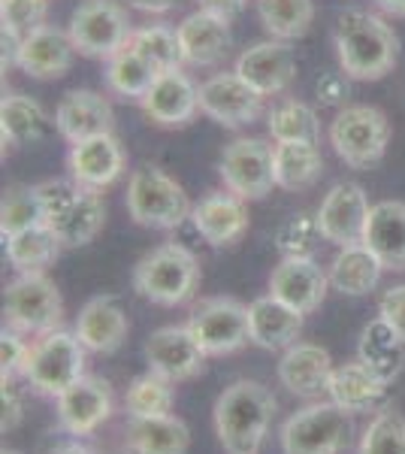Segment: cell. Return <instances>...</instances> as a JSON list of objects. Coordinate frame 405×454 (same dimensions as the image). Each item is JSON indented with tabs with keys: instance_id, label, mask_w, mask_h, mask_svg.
<instances>
[{
	"instance_id": "f907efd6",
	"label": "cell",
	"mask_w": 405,
	"mask_h": 454,
	"mask_svg": "<svg viewBox=\"0 0 405 454\" xmlns=\"http://www.w3.org/2000/svg\"><path fill=\"white\" fill-rule=\"evenodd\" d=\"M175 4H179V0H128V6L145 12V16H164V12L173 10Z\"/></svg>"
},
{
	"instance_id": "9a60e30c",
	"label": "cell",
	"mask_w": 405,
	"mask_h": 454,
	"mask_svg": "<svg viewBox=\"0 0 405 454\" xmlns=\"http://www.w3.org/2000/svg\"><path fill=\"white\" fill-rule=\"evenodd\" d=\"M263 94H257L237 70L215 73L200 85V113L221 128H242L263 113Z\"/></svg>"
},
{
	"instance_id": "f1b7e54d",
	"label": "cell",
	"mask_w": 405,
	"mask_h": 454,
	"mask_svg": "<svg viewBox=\"0 0 405 454\" xmlns=\"http://www.w3.org/2000/svg\"><path fill=\"white\" fill-rule=\"evenodd\" d=\"M357 361L385 385H393L405 370V340L385 318H372L360 333Z\"/></svg>"
},
{
	"instance_id": "9c48e42d",
	"label": "cell",
	"mask_w": 405,
	"mask_h": 454,
	"mask_svg": "<svg viewBox=\"0 0 405 454\" xmlns=\"http://www.w3.org/2000/svg\"><path fill=\"white\" fill-rule=\"evenodd\" d=\"M134 21L121 0H82L73 10L67 34L79 55L109 61L134 36Z\"/></svg>"
},
{
	"instance_id": "e575fe53",
	"label": "cell",
	"mask_w": 405,
	"mask_h": 454,
	"mask_svg": "<svg viewBox=\"0 0 405 454\" xmlns=\"http://www.w3.org/2000/svg\"><path fill=\"white\" fill-rule=\"evenodd\" d=\"M158 67L145 58L143 52H136L134 46H124L121 52H115L106 61V88L115 94V98L124 100H143L145 91L152 88V82L158 79Z\"/></svg>"
},
{
	"instance_id": "d590c367",
	"label": "cell",
	"mask_w": 405,
	"mask_h": 454,
	"mask_svg": "<svg viewBox=\"0 0 405 454\" xmlns=\"http://www.w3.org/2000/svg\"><path fill=\"white\" fill-rule=\"evenodd\" d=\"M4 248H6V261L12 263V270H19V273H46V267H51V263L58 261L64 246L46 224H36L31 231L6 237Z\"/></svg>"
},
{
	"instance_id": "c3c4849f",
	"label": "cell",
	"mask_w": 405,
	"mask_h": 454,
	"mask_svg": "<svg viewBox=\"0 0 405 454\" xmlns=\"http://www.w3.org/2000/svg\"><path fill=\"white\" fill-rule=\"evenodd\" d=\"M318 91V100L323 106H342L348 100V76L342 70H333V73H323L315 85Z\"/></svg>"
},
{
	"instance_id": "7a4b0ae2",
	"label": "cell",
	"mask_w": 405,
	"mask_h": 454,
	"mask_svg": "<svg viewBox=\"0 0 405 454\" xmlns=\"http://www.w3.org/2000/svg\"><path fill=\"white\" fill-rule=\"evenodd\" d=\"M276 409V397L261 382L239 379V382L227 385L212 409L218 442L224 445L227 454H257L269 434Z\"/></svg>"
},
{
	"instance_id": "ba28073f",
	"label": "cell",
	"mask_w": 405,
	"mask_h": 454,
	"mask_svg": "<svg viewBox=\"0 0 405 454\" xmlns=\"http://www.w3.org/2000/svg\"><path fill=\"white\" fill-rule=\"evenodd\" d=\"M85 346L76 331H51L43 333L31 346V357L25 367V382L43 397H61L85 376Z\"/></svg>"
},
{
	"instance_id": "2e32d148",
	"label": "cell",
	"mask_w": 405,
	"mask_h": 454,
	"mask_svg": "<svg viewBox=\"0 0 405 454\" xmlns=\"http://www.w3.org/2000/svg\"><path fill=\"white\" fill-rule=\"evenodd\" d=\"M370 197L357 182H339L323 194L318 212V227L321 237L333 246H351V243H363L366 222H370Z\"/></svg>"
},
{
	"instance_id": "f6af8a7d",
	"label": "cell",
	"mask_w": 405,
	"mask_h": 454,
	"mask_svg": "<svg viewBox=\"0 0 405 454\" xmlns=\"http://www.w3.org/2000/svg\"><path fill=\"white\" fill-rule=\"evenodd\" d=\"M27 357H31V346L21 340V333L16 331L0 333V379L25 376Z\"/></svg>"
},
{
	"instance_id": "5bb4252c",
	"label": "cell",
	"mask_w": 405,
	"mask_h": 454,
	"mask_svg": "<svg viewBox=\"0 0 405 454\" xmlns=\"http://www.w3.org/2000/svg\"><path fill=\"white\" fill-rule=\"evenodd\" d=\"M139 106L158 128H185L200 113V85H194L182 67L160 70Z\"/></svg>"
},
{
	"instance_id": "d6986e66",
	"label": "cell",
	"mask_w": 405,
	"mask_h": 454,
	"mask_svg": "<svg viewBox=\"0 0 405 454\" xmlns=\"http://www.w3.org/2000/svg\"><path fill=\"white\" fill-rule=\"evenodd\" d=\"M58 427L70 436H88L113 415V385L100 376H82L58 397Z\"/></svg>"
},
{
	"instance_id": "277c9868",
	"label": "cell",
	"mask_w": 405,
	"mask_h": 454,
	"mask_svg": "<svg viewBox=\"0 0 405 454\" xmlns=\"http://www.w3.org/2000/svg\"><path fill=\"white\" fill-rule=\"evenodd\" d=\"M200 288V261L191 248L164 243L143 254L134 267V291L154 306H182Z\"/></svg>"
},
{
	"instance_id": "4dcf8cb0",
	"label": "cell",
	"mask_w": 405,
	"mask_h": 454,
	"mask_svg": "<svg viewBox=\"0 0 405 454\" xmlns=\"http://www.w3.org/2000/svg\"><path fill=\"white\" fill-rule=\"evenodd\" d=\"M387 391H390V385L381 382L378 376H372V372L354 357V361L333 370L327 397L333 400L336 406H342L345 412L363 415V412H375V409L385 403Z\"/></svg>"
},
{
	"instance_id": "ee69618b",
	"label": "cell",
	"mask_w": 405,
	"mask_h": 454,
	"mask_svg": "<svg viewBox=\"0 0 405 454\" xmlns=\"http://www.w3.org/2000/svg\"><path fill=\"white\" fill-rule=\"evenodd\" d=\"M46 16L49 0H0V25H4V31H12L19 36L46 25Z\"/></svg>"
},
{
	"instance_id": "bcb514c9",
	"label": "cell",
	"mask_w": 405,
	"mask_h": 454,
	"mask_svg": "<svg viewBox=\"0 0 405 454\" xmlns=\"http://www.w3.org/2000/svg\"><path fill=\"white\" fill-rule=\"evenodd\" d=\"M0 430L10 434L16 430L21 419H25V400H21V391L16 387V379H0Z\"/></svg>"
},
{
	"instance_id": "44dd1931",
	"label": "cell",
	"mask_w": 405,
	"mask_h": 454,
	"mask_svg": "<svg viewBox=\"0 0 405 454\" xmlns=\"http://www.w3.org/2000/svg\"><path fill=\"white\" fill-rule=\"evenodd\" d=\"M73 55H76V46H73L67 31L55 25H40L21 36L16 67L31 79L49 82V79L67 76L73 67Z\"/></svg>"
},
{
	"instance_id": "7402d4cb",
	"label": "cell",
	"mask_w": 405,
	"mask_h": 454,
	"mask_svg": "<svg viewBox=\"0 0 405 454\" xmlns=\"http://www.w3.org/2000/svg\"><path fill=\"white\" fill-rule=\"evenodd\" d=\"M191 224L212 248L237 246L248 233V207L237 194L212 192L191 209Z\"/></svg>"
},
{
	"instance_id": "7dc6e473",
	"label": "cell",
	"mask_w": 405,
	"mask_h": 454,
	"mask_svg": "<svg viewBox=\"0 0 405 454\" xmlns=\"http://www.w3.org/2000/svg\"><path fill=\"white\" fill-rule=\"evenodd\" d=\"M378 318H385L390 327L405 340V285H393L378 300Z\"/></svg>"
},
{
	"instance_id": "ab89813d",
	"label": "cell",
	"mask_w": 405,
	"mask_h": 454,
	"mask_svg": "<svg viewBox=\"0 0 405 454\" xmlns=\"http://www.w3.org/2000/svg\"><path fill=\"white\" fill-rule=\"evenodd\" d=\"M43 224V200L36 185H12L4 192V203H0V233L12 237V233L31 231V227Z\"/></svg>"
},
{
	"instance_id": "f546056e",
	"label": "cell",
	"mask_w": 405,
	"mask_h": 454,
	"mask_svg": "<svg viewBox=\"0 0 405 454\" xmlns=\"http://www.w3.org/2000/svg\"><path fill=\"white\" fill-rule=\"evenodd\" d=\"M363 243L378 254L385 270L402 273L405 270V203L402 200H381L375 203L366 222Z\"/></svg>"
},
{
	"instance_id": "836d02e7",
	"label": "cell",
	"mask_w": 405,
	"mask_h": 454,
	"mask_svg": "<svg viewBox=\"0 0 405 454\" xmlns=\"http://www.w3.org/2000/svg\"><path fill=\"white\" fill-rule=\"evenodd\" d=\"M0 130H4V145L40 143L49 130V115L40 100L27 94H6L0 104Z\"/></svg>"
},
{
	"instance_id": "6da1fadb",
	"label": "cell",
	"mask_w": 405,
	"mask_h": 454,
	"mask_svg": "<svg viewBox=\"0 0 405 454\" xmlns=\"http://www.w3.org/2000/svg\"><path fill=\"white\" fill-rule=\"evenodd\" d=\"M333 43L339 70L360 82L385 79L400 61V36L370 10H345L336 21Z\"/></svg>"
},
{
	"instance_id": "b9f144b4",
	"label": "cell",
	"mask_w": 405,
	"mask_h": 454,
	"mask_svg": "<svg viewBox=\"0 0 405 454\" xmlns=\"http://www.w3.org/2000/svg\"><path fill=\"white\" fill-rule=\"evenodd\" d=\"M130 46L136 52H143L158 70H173L182 67V46H179V34L169 25H143L136 27L130 36Z\"/></svg>"
},
{
	"instance_id": "7c38bea8",
	"label": "cell",
	"mask_w": 405,
	"mask_h": 454,
	"mask_svg": "<svg viewBox=\"0 0 405 454\" xmlns=\"http://www.w3.org/2000/svg\"><path fill=\"white\" fill-rule=\"evenodd\" d=\"M218 176L230 194L242 200H263L276 188L272 176V145L261 137H239L221 152Z\"/></svg>"
},
{
	"instance_id": "60d3db41",
	"label": "cell",
	"mask_w": 405,
	"mask_h": 454,
	"mask_svg": "<svg viewBox=\"0 0 405 454\" xmlns=\"http://www.w3.org/2000/svg\"><path fill=\"white\" fill-rule=\"evenodd\" d=\"M357 454H405V415L396 409H378L363 430Z\"/></svg>"
},
{
	"instance_id": "5b68a950",
	"label": "cell",
	"mask_w": 405,
	"mask_h": 454,
	"mask_svg": "<svg viewBox=\"0 0 405 454\" xmlns=\"http://www.w3.org/2000/svg\"><path fill=\"white\" fill-rule=\"evenodd\" d=\"M354 436V415L333 400H312L284 424L278 442L282 454H342Z\"/></svg>"
},
{
	"instance_id": "816d5d0a",
	"label": "cell",
	"mask_w": 405,
	"mask_h": 454,
	"mask_svg": "<svg viewBox=\"0 0 405 454\" xmlns=\"http://www.w3.org/2000/svg\"><path fill=\"white\" fill-rule=\"evenodd\" d=\"M51 454H100L97 449H91V445L79 442V439H73V442H64L61 449H55Z\"/></svg>"
},
{
	"instance_id": "8992f818",
	"label": "cell",
	"mask_w": 405,
	"mask_h": 454,
	"mask_svg": "<svg viewBox=\"0 0 405 454\" xmlns=\"http://www.w3.org/2000/svg\"><path fill=\"white\" fill-rule=\"evenodd\" d=\"M191 200L185 188L160 167L143 164L128 179V212L139 227L173 231L191 218Z\"/></svg>"
},
{
	"instance_id": "d4e9b609",
	"label": "cell",
	"mask_w": 405,
	"mask_h": 454,
	"mask_svg": "<svg viewBox=\"0 0 405 454\" xmlns=\"http://www.w3.org/2000/svg\"><path fill=\"white\" fill-rule=\"evenodd\" d=\"M55 128L70 145L97 134H113V104L103 94L91 91V88H73V91L64 94L55 109Z\"/></svg>"
},
{
	"instance_id": "8fae6325",
	"label": "cell",
	"mask_w": 405,
	"mask_h": 454,
	"mask_svg": "<svg viewBox=\"0 0 405 454\" xmlns=\"http://www.w3.org/2000/svg\"><path fill=\"white\" fill-rule=\"evenodd\" d=\"M188 327L209 357H224L252 342L248 306L233 297H206L194 306Z\"/></svg>"
},
{
	"instance_id": "74e56055",
	"label": "cell",
	"mask_w": 405,
	"mask_h": 454,
	"mask_svg": "<svg viewBox=\"0 0 405 454\" xmlns=\"http://www.w3.org/2000/svg\"><path fill=\"white\" fill-rule=\"evenodd\" d=\"M267 130L276 143H321L318 113L303 100H284L267 113Z\"/></svg>"
},
{
	"instance_id": "52a82bcc",
	"label": "cell",
	"mask_w": 405,
	"mask_h": 454,
	"mask_svg": "<svg viewBox=\"0 0 405 454\" xmlns=\"http://www.w3.org/2000/svg\"><path fill=\"white\" fill-rule=\"evenodd\" d=\"M4 321L21 336H43L61 327L64 300L46 273H19L4 291Z\"/></svg>"
},
{
	"instance_id": "f35d334b",
	"label": "cell",
	"mask_w": 405,
	"mask_h": 454,
	"mask_svg": "<svg viewBox=\"0 0 405 454\" xmlns=\"http://www.w3.org/2000/svg\"><path fill=\"white\" fill-rule=\"evenodd\" d=\"M175 387L169 379L158 376V372H145L130 382L128 394H124V406H128L130 419H158V415H173Z\"/></svg>"
},
{
	"instance_id": "83f0119b",
	"label": "cell",
	"mask_w": 405,
	"mask_h": 454,
	"mask_svg": "<svg viewBox=\"0 0 405 454\" xmlns=\"http://www.w3.org/2000/svg\"><path fill=\"white\" fill-rule=\"evenodd\" d=\"M330 288H336L345 297H366L378 288L385 276V263L366 243L339 246L336 258L330 261Z\"/></svg>"
},
{
	"instance_id": "cb8c5ba5",
	"label": "cell",
	"mask_w": 405,
	"mask_h": 454,
	"mask_svg": "<svg viewBox=\"0 0 405 454\" xmlns=\"http://www.w3.org/2000/svg\"><path fill=\"white\" fill-rule=\"evenodd\" d=\"M175 34H179L182 61L191 67H215L233 46L230 21L206 10H194L182 19L175 25Z\"/></svg>"
},
{
	"instance_id": "4316f807",
	"label": "cell",
	"mask_w": 405,
	"mask_h": 454,
	"mask_svg": "<svg viewBox=\"0 0 405 454\" xmlns=\"http://www.w3.org/2000/svg\"><path fill=\"white\" fill-rule=\"evenodd\" d=\"M303 312L293 306L282 303L278 297H257L248 303V333H252V346L267 351L291 348L303 333Z\"/></svg>"
},
{
	"instance_id": "1f68e13d",
	"label": "cell",
	"mask_w": 405,
	"mask_h": 454,
	"mask_svg": "<svg viewBox=\"0 0 405 454\" xmlns=\"http://www.w3.org/2000/svg\"><path fill=\"white\" fill-rule=\"evenodd\" d=\"M323 173V155L315 143H276L272 145V176L276 188L306 192Z\"/></svg>"
},
{
	"instance_id": "ffe728a7",
	"label": "cell",
	"mask_w": 405,
	"mask_h": 454,
	"mask_svg": "<svg viewBox=\"0 0 405 454\" xmlns=\"http://www.w3.org/2000/svg\"><path fill=\"white\" fill-rule=\"evenodd\" d=\"M327 291L330 276L315 258H282V263L269 273V294L303 315L321 309Z\"/></svg>"
},
{
	"instance_id": "ac0fdd59",
	"label": "cell",
	"mask_w": 405,
	"mask_h": 454,
	"mask_svg": "<svg viewBox=\"0 0 405 454\" xmlns=\"http://www.w3.org/2000/svg\"><path fill=\"white\" fill-rule=\"evenodd\" d=\"M242 79L254 88L263 98H276L284 94L291 82L297 79V58L293 49L284 40H261L254 46H248L245 52L237 58V67Z\"/></svg>"
},
{
	"instance_id": "3957f363",
	"label": "cell",
	"mask_w": 405,
	"mask_h": 454,
	"mask_svg": "<svg viewBox=\"0 0 405 454\" xmlns=\"http://www.w3.org/2000/svg\"><path fill=\"white\" fill-rule=\"evenodd\" d=\"M43 200V224L61 239L64 248H82L97 239L106 224V203L100 192L70 179H46L36 185Z\"/></svg>"
},
{
	"instance_id": "30bf717a",
	"label": "cell",
	"mask_w": 405,
	"mask_h": 454,
	"mask_svg": "<svg viewBox=\"0 0 405 454\" xmlns=\"http://www.w3.org/2000/svg\"><path fill=\"white\" fill-rule=\"evenodd\" d=\"M390 143V121L378 106H342L330 121V145L354 170L378 164Z\"/></svg>"
},
{
	"instance_id": "8d00e7d4",
	"label": "cell",
	"mask_w": 405,
	"mask_h": 454,
	"mask_svg": "<svg viewBox=\"0 0 405 454\" xmlns=\"http://www.w3.org/2000/svg\"><path fill=\"white\" fill-rule=\"evenodd\" d=\"M257 16L272 40H300L315 21V0H257Z\"/></svg>"
},
{
	"instance_id": "db71d44e",
	"label": "cell",
	"mask_w": 405,
	"mask_h": 454,
	"mask_svg": "<svg viewBox=\"0 0 405 454\" xmlns=\"http://www.w3.org/2000/svg\"><path fill=\"white\" fill-rule=\"evenodd\" d=\"M4 454H21V451H16V449H4Z\"/></svg>"
},
{
	"instance_id": "e0dca14e",
	"label": "cell",
	"mask_w": 405,
	"mask_h": 454,
	"mask_svg": "<svg viewBox=\"0 0 405 454\" xmlns=\"http://www.w3.org/2000/svg\"><path fill=\"white\" fill-rule=\"evenodd\" d=\"M128 170V155L115 134H97L82 143H73L67 152V176L76 185L91 192H106Z\"/></svg>"
},
{
	"instance_id": "7bdbcfd3",
	"label": "cell",
	"mask_w": 405,
	"mask_h": 454,
	"mask_svg": "<svg viewBox=\"0 0 405 454\" xmlns=\"http://www.w3.org/2000/svg\"><path fill=\"white\" fill-rule=\"evenodd\" d=\"M321 239L318 218L308 212H297L276 231V248L282 252V258H315Z\"/></svg>"
},
{
	"instance_id": "f5cc1de1",
	"label": "cell",
	"mask_w": 405,
	"mask_h": 454,
	"mask_svg": "<svg viewBox=\"0 0 405 454\" xmlns=\"http://www.w3.org/2000/svg\"><path fill=\"white\" fill-rule=\"evenodd\" d=\"M387 16H396V19H405V0H375Z\"/></svg>"
},
{
	"instance_id": "484cf974",
	"label": "cell",
	"mask_w": 405,
	"mask_h": 454,
	"mask_svg": "<svg viewBox=\"0 0 405 454\" xmlns=\"http://www.w3.org/2000/svg\"><path fill=\"white\" fill-rule=\"evenodd\" d=\"M130 333L128 312L115 297H91L76 315V336L91 355H113Z\"/></svg>"
},
{
	"instance_id": "d6a6232c",
	"label": "cell",
	"mask_w": 405,
	"mask_h": 454,
	"mask_svg": "<svg viewBox=\"0 0 405 454\" xmlns=\"http://www.w3.org/2000/svg\"><path fill=\"white\" fill-rule=\"evenodd\" d=\"M191 430L175 415L158 419H130L128 449L134 454H188Z\"/></svg>"
},
{
	"instance_id": "603a6c76",
	"label": "cell",
	"mask_w": 405,
	"mask_h": 454,
	"mask_svg": "<svg viewBox=\"0 0 405 454\" xmlns=\"http://www.w3.org/2000/svg\"><path fill=\"white\" fill-rule=\"evenodd\" d=\"M333 357L315 342H293L278 361V382L300 400H321L333 379Z\"/></svg>"
},
{
	"instance_id": "681fc988",
	"label": "cell",
	"mask_w": 405,
	"mask_h": 454,
	"mask_svg": "<svg viewBox=\"0 0 405 454\" xmlns=\"http://www.w3.org/2000/svg\"><path fill=\"white\" fill-rule=\"evenodd\" d=\"M248 0H197V10H206V12H215V16L233 21L239 12H245Z\"/></svg>"
},
{
	"instance_id": "4fadbf2b",
	"label": "cell",
	"mask_w": 405,
	"mask_h": 454,
	"mask_svg": "<svg viewBox=\"0 0 405 454\" xmlns=\"http://www.w3.org/2000/svg\"><path fill=\"white\" fill-rule=\"evenodd\" d=\"M145 364L152 372L169 379L173 385L197 379L206 367V351L200 348V342L194 340L191 327L185 325H167L158 327L149 340H145Z\"/></svg>"
}]
</instances>
